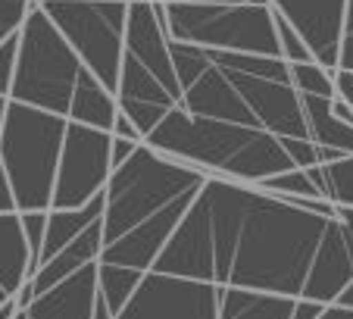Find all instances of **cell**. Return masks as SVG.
Returning <instances> with one entry per match:
<instances>
[{"label":"cell","mask_w":353,"mask_h":319,"mask_svg":"<svg viewBox=\"0 0 353 319\" xmlns=\"http://www.w3.org/2000/svg\"><path fill=\"white\" fill-rule=\"evenodd\" d=\"M207 179L210 175L141 141L103 185V251L97 260L150 273Z\"/></svg>","instance_id":"1"},{"label":"cell","mask_w":353,"mask_h":319,"mask_svg":"<svg viewBox=\"0 0 353 319\" xmlns=\"http://www.w3.org/2000/svg\"><path fill=\"white\" fill-rule=\"evenodd\" d=\"M328 220L254 185L225 285L297 300Z\"/></svg>","instance_id":"2"},{"label":"cell","mask_w":353,"mask_h":319,"mask_svg":"<svg viewBox=\"0 0 353 319\" xmlns=\"http://www.w3.org/2000/svg\"><path fill=\"white\" fill-rule=\"evenodd\" d=\"M144 144L185 166H194L210 179L244 182V185H260L272 175L294 169L279 135L266 128L191 116L181 106L169 110L144 135Z\"/></svg>","instance_id":"3"},{"label":"cell","mask_w":353,"mask_h":319,"mask_svg":"<svg viewBox=\"0 0 353 319\" xmlns=\"http://www.w3.org/2000/svg\"><path fill=\"white\" fill-rule=\"evenodd\" d=\"M116 106L144 138L169 110L181 106V85L169 53V35L154 3L128 0L125 44L116 81Z\"/></svg>","instance_id":"4"},{"label":"cell","mask_w":353,"mask_h":319,"mask_svg":"<svg viewBox=\"0 0 353 319\" xmlns=\"http://www.w3.org/2000/svg\"><path fill=\"white\" fill-rule=\"evenodd\" d=\"M66 119L10 100L0 126V166L13 188L16 213L50 210Z\"/></svg>","instance_id":"5"},{"label":"cell","mask_w":353,"mask_h":319,"mask_svg":"<svg viewBox=\"0 0 353 319\" xmlns=\"http://www.w3.org/2000/svg\"><path fill=\"white\" fill-rule=\"evenodd\" d=\"M85 72L75 50L66 44L47 13L32 3L19 26V47H16V69L10 100L26 106H38L47 113L66 119L72 104L79 75Z\"/></svg>","instance_id":"6"},{"label":"cell","mask_w":353,"mask_h":319,"mask_svg":"<svg viewBox=\"0 0 353 319\" xmlns=\"http://www.w3.org/2000/svg\"><path fill=\"white\" fill-rule=\"evenodd\" d=\"M154 7L160 13L163 32L169 35V41L207 47V50L281 57L269 0L266 3H238V7L160 0Z\"/></svg>","instance_id":"7"},{"label":"cell","mask_w":353,"mask_h":319,"mask_svg":"<svg viewBox=\"0 0 353 319\" xmlns=\"http://www.w3.org/2000/svg\"><path fill=\"white\" fill-rule=\"evenodd\" d=\"M75 50L81 66L116 94L128 0H34Z\"/></svg>","instance_id":"8"},{"label":"cell","mask_w":353,"mask_h":319,"mask_svg":"<svg viewBox=\"0 0 353 319\" xmlns=\"http://www.w3.org/2000/svg\"><path fill=\"white\" fill-rule=\"evenodd\" d=\"M110 173H113V166H110V132L66 119L50 210L85 206L88 200H94L103 191Z\"/></svg>","instance_id":"9"},{"label":"cell","mask_w":353,"mask_h":319,"mask_svg":"<svg viewBox=\"0 0 353 319\" xmlns=\"http://www.w3.org/2000/svg\"><path fill=\"white\" fill-rule=\"evenodd\" d=\"M225 285L185 276L144 273L116 319H219V294Z\"/></svg>","instance_id":"10"},{"label":"cell","mask_w":353,"mask_h":319,"mask_svg":"<svg viewBox=\"0 0 353 319\" xmlns=\"http://www.w3.org/2000/svg\"><path fill=\"white\" fill-rule=\"evenodd\" d=\"M353 282V206H338L328 220L303 282V300L334 304Z\"/></svg>","instance_id":"11"},{"label":"cell","mask_w":353,"mask_h":319,"mask_svg":"<svg viewBox=\"0 0 353 319\" xmlns=\"http://www.w3.org/2000/svg\"><path fill=\"white\" fill-rule=\"evenodd\" d=\"M269 7L303 38L319 66L338 69L347 0H269Z\"/></svg>","instance_id":"12"},{"label":"cell","mask_w":353,"mask_h":319,"mask_svg":"<svg viewBox=\"0 0 353 319\" xmlns=\"http://www.w3.org/2000/svg\"><path fill=\"white\" fill-rule=\"evenodd\" d=\"M94 298H97V260L75 269L54 288L34 294L32 304L26 310H16L13 319H94Z\"/></svg>","instance_id":"13"},{"label":"cell","mask_w":353,"mask_h":319,"mask_svg":"<svg viewBox=\"0 0 353 319\" xmlns=\"http://www.w3.org/2000/svg\"><path fill=\"white\" fill-rule=\"evenodd\" d=\"M307 135L319 147V163H332L341 157H353V126L341 122L332 113V97H316V94H300Z\"/></svg>","instance_id":"14"},{"label":"cell","mask_w":353,"mask_h":319,"mask_svg":"<svg viewBox=\"0 0 353 319\" xmlns=\"http://www.w3.org/2000/svg\"><path fill=\"white\" fill-rule=\"evenodd\" d=\"M100 220H103V216H100ZM100 220L91 222V226L79 235V238H72L60 253H54V257L47 260V263H41L38 269H34V276H28V279H32L34 294L47 291V288H54L57 282L69 279L75 269L94 263V260L100 257V251H103V222H100Z\"/></svg>","instance_id":"15"},{"label":"cell","mask_w":353,"mask_h":319,"mask_svg":"<svg viewBox=\"0 0 353 319\" xmlns=\"http://www.w3.org/2000/svg\"><path fill=\"white\" fill-rule=\"evenodd\" d=\"M103 216V191L94 200H88L79 210H47V229H44V241H41V253H38V266L60 253L63 247L72 238H79L91 222H97Z\"/></svg>","instance_id":"16"},{"label":"cell","mask_w":353,"mask_h":319,"mask_svg":"<svg viewBox=\"0 0 353 319\" xmlns=\"http://www.w3.org/2000/svg\"><path fill=\"white\" fill-rule=\"evenodd\" d=\"M28 263H32V251L22 232L19 213H0V288L10 298L28 279Z\"/></svg>","instance_id":"17"},{"label":"cell","mask_w":353,"mask_h":319,"mask_svg":"<svg viewBox=\"0 0 353 319\" xmlns=\"http://www.w3.org/2000/svg\"><path fill=\"white\" fill-rule=\"evenodd\" d=\"M116 113H119V106H116V94L107 91V88L100 85V81L85 69V72L79 75V85H75V94H72V104H69L66 119L110 132V128H113Z\"/></svg>","instance_id":"18"},{"label":"cell","mask_w":353,"mask_h":319,"mask_svg":"<svg viewBox=\"0 0 353 319\" xmlns=\"http://www.w3.org/2000/svg\"><path fill=\"white\" fill-rule=\"evenodd\" d=\"M294 298L247 291L225 285L219 294V319H291Z\"/></svg>","instance_id":"19"},{"label":"cell","mask_w":353,"mask_h":319,"mask_svg":"<svg viewBox=\"0 0 353 319\" xmlns=\"http://www.w3.org/2000/svg\"><path fill=\"white\" fill-rule=\"evenodd\" d=\"M307 175L319 188L322 200L334 206H353V157H341L332 163L310 166Z\"/></svg>","instance_id":"20"},{"label":"cell","mask_w":353,"mask_h":319,"mask_svg":"<svg viewBox=\"0 0 353 319\" xmlns=\"http://www.w3.org/2000/svg\"><path fill=\"white\" fill-rule=\"evenodd\" d=\"M144 279V273H134L125 266H110L97 260V291L107 300V307L113 310V316L125 307V300L132 298V291L138 288V282Z\"/></svg>","instance_id":"21"},{"label":"cell","mask_w":353,"mask_h":319,"mask_svg":"<svg viewBox=\"0 0 353 319\" xmlns=\"http://www.w3.org/2000/svg\"><path fill=\"white\" fill-rule=\"evenodd\" d=\"M288 72H291V85L297 94H316V97H334V81L332 72L319 63H288Z\"/></svg>","instance_id":"22"},{"label":"cell","mask_w":353,"mask_h":319,"mask_svg":"<svg viewBox=\"0 0 353 319\" xmlns=\"http://www.w3.org/2000/svg\"><path fill=\"white\" fill-rule=\"evenodd\" d=\"M260 188L269 194H279V197H319L322 200L319 188L313 185L307 169H297V166L281 173V175H272V179H266V182H260Z\"/></svg>","instance_id":"23"},{"label":"cell","mask_w":353,"mask_h":319,"mask_svg":"<svg viewBox=\"0 0 353 319\" xmlns=\"http://www.w3.org/2000/svg\"><path fill=\"white\" fill-rule=\"evenodd\" d=\"M272 22H275V35H279L281 60H285V63H310V60H313V53H310V47L303 44V38H300V35L294 32V28L288 26L279 13H275V10H272Z\"/></svg>","instance_id":"24"},{"label":"cell","mask_w":353,"mask_h":319,"mask_svg":"<svg viewBox=\"0 0 353 319\" xmlns=\"http://www.w3.org/2000/svg\"><path fill=\"white\" fill-rule=\"evenodd\" d=\"M19 220H22V232H26V241H28V251H32L28 276H34V269H38L41 241H44V229H47V210H28V213H19Z\"/></svg>","instance_id":"25"},{"label":"cell","mask_w":353,"mask_h":319,"mask_svg":"<svg viewBox=\"0 0 353 319\" xmlns=\"http://www.w3.org/2000/svg\"><path fill=\"white\" fill-rule=\"evenodd\" d=\"M281 147L288 151V157H291V163L297 169L319 166V147L310 138H281Z\"/></svg>","instance_id":"26"},{"label":"cell","mask_w":353,"mask_h":319,"mask_svg":"<svg viewBox=\"0 0 353 319\" xmlns=\"http://www.w3.org/2000/svg\"><path fill=\"white\" fill-rule=\"evenodd\" d=\"M16 47H19V32L7 35V38L0 41V94H3V97H10V85H13Z\"/></svg>","instance_id":"27"},{"label":"cell","mask_w":353,"mask_h":319,"mask_svg":"<svg viewBox=\"0 0 353 319\" xmlns=\"http://www.w3.org/2000/svg\"><path fill=\"white\" fill-rule=\"evenodd\" d=\"M34 0H0V35L19 32L26 13L32 10Z\"/></svg>","instance_id":"28"},{"label":"cell","mask_w":353,"mask_h":319,"mask_svg":"<svg viewBox=\"0 0 353 319\" xmlns=\"http://www.w3.org/2000/svg\"><path fill=\"white\" fill-rule=\"evenodd\" d=\"M141 141H128V138H119V135H110V166H122L128 157L134 153V147H138Z\"/></svg>","instance_id":"29"},{"label":"cell","mask_w":353,"mask_h":319,"mask_svg":"<svg viewBox=\"0 0 353 319\" xmlns=\"http://www.w3.org/2000/svg\"><path fill=\"white\" fill-rule=\"evenodd\" d=\"M332 81H334V97L353 106V72L350 69H334Z\"/></svg>","instance_id":"30"},{"label":"cell","mask_w":353,"mask_h":319,"mask_svg":"<svg viewBox=\"0 0 353 319\" xmlns=\"http://www.w3.org/2000/svg\"><path fill=\"white\" fill-rule=\"evenodd\" d=\"M110 135H119V138H128V141H144V138H141V132L132 126V119H128V116L122 113V110L116 113V119H113V128H110Z\"/></svg>","instance_id":"31"},{"label":"cell","mask_w":353,"mask_h":319,"mask_svg":"<svg viewBox=\"0 0 353 319\" xmlns=\"http://www.w3.org/2000/svg\"><path fill=\"white\" fill-rule=\"evenodd\" d=\"M325 310V304H316V300H303L297 298L294 300V310H291V319H319V313Z\"/></svg>","instance_id":"32"},{"label":"cell","mask_w":353,"mask_h":319,"mask_svg":"<svg viewBox=\"0 0 353 319\" xmlns=\"http://www.w3.org/2000/svg\"><path fill=\"white\" fill-rule=\"evenodd\" d=\"M16 210V200H13V188L7 182V173L0 166V213H13Z\"/></svg>","instance_id":"33"},{"label":"cell","mask_w":353,"mask_h":319,"mask_svg":"<svg viewBox=\"0 0 353 319\" xmlns=\"http://www.w3.org/2000/svg\"><path fill=\"white\" fill-rule=\"evenodd\" d=\"M338 69H350V72H353V32H344V38H341Z\"/></svg>","instance_id":"34"},{"label":"cell","mask_w":353,"mask_h":319,"mask_svg":"<svg viewBox=\"0 0 353 319\" xmlns=\"http://www.w3.org/2000/svg\"><path fill=\"white\" fill-rule=\"evenodd\" d=\"M319 319H353V307H344V304H325V310L319 313Z\"/></svg>","instance_id":"35"},{"label":"cell","mask_w":353,"mask_h":319,"mask_svg":"<svg viewBox=\"0 0 353 319\" xmlns=\"http://www.w3.org/2000/svg\"><path fill=\"white\" fill-rule=\"evenodd\" d=\"M179 3H222V7H238V3H266V0H179Z\"/></svg>","instance_id":"36"},{"label":"cell","mask_w":353,"mask_h":319,"mask_svg":"<svg viewBox=\"0 0 353 319\" xmlns=\"http://www.w3.org/2000/svg\"><path fill=\"white\" fill-rule=\"evenodd\" d=\"M334 304H344V307H353V282H350V285H347V288H344V291H341V298H338V300H334Z\"/></svg>","instance_id":"37"},{"label":"cell","mask_w":353,"mask_h":319,"mask_svg":"<svg viewBox=\"0 0 353 319\" xmlns=\"http://www.w3.org/2000/svg\"><path fill=\"white\" fill-rule=\"evenodd\" d=\"M16 316V304H13V298L7 300V304L0 307V319H13Z\"/></svg>","instance_id":"38"},{"label":"cell","mask_w":353,"mask_h":319,"mask_svg":"<svg viewBox=\"0 0 353 319\" xmlns=\"http://www.w3.org/2000/svg\"><path fill=\"white\" fill-rule=\"evenodd\" d=\"M344 32H353V0H347V19H344Z\"/></svg>","instance_id":"39"},{"label":"cell","mask_w":353,"mask_h":319,"mask_svg":"<svg viewBox=\"0 0 353 319\" xmlns=\"http://www.w3.org/2000/svg\"><path fill=\"white\" fill-rule=\"evenodd\" d=\"M7 106H10V97L0 94V126H3V116H7Z\"/></svg>","instance_id":"40"},{"label":"cell","mask_w":353,"mask_h":319,"mask_svg":"<svg viewBox=\"0 0 353 319\" xmlns=\"http://www.w3.org/2000/svg\"><path fill=\"white\" fill-rule=\"evenodd\" d=\"M7 300H10V294H7V291H3V288H0V307L7 304Z\"/></svg>","instance_id":"41"},{"label":"cell","mask_w":353,"mask_h":319,"mask_svg":"<svg viewBox=\"0 0 353 319\" xmlns=\"http://www.w3.org/2000/svg\"><path fill=\"white\" fill-rule=\"evenodd\" d=\"M3 38H7V35H0V41H3Z\"/></svg>","instance_id":"42"}]
</instances>
